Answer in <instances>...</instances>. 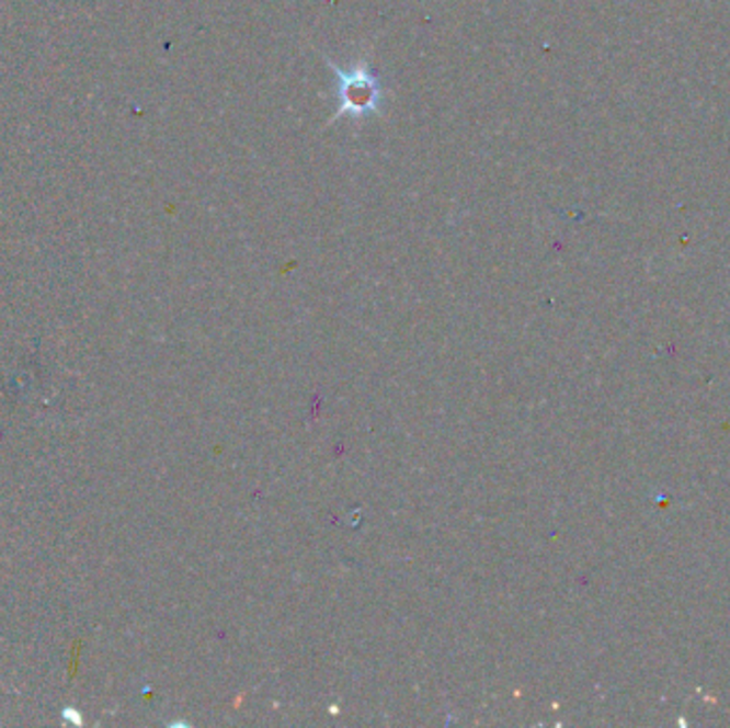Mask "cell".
<instances>
[{"instance_id": "cell-1", "label": "cell", "mask_w": 730, "mask_h": 728, "mask_svg": "<svg viewBox=\"0 0 730 728\" xmlns=\"http://www.w3.org/2000/svg\"><path fill=\"white\" fill-rule=\"evenodd\" d=\"M327 65L340 80V88H338L340 110L331 121H338L342 116L364 118L380 110L383 88H380L378 76L367 67V62H360L349 69H340L331 60H327Z\"/></svg>"}]
</instances>
